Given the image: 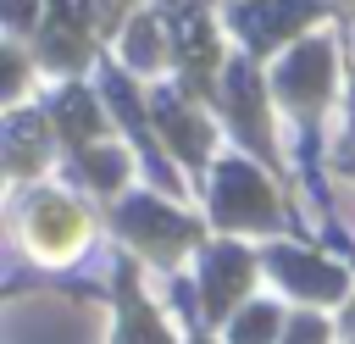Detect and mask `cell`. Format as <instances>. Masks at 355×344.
I'll return each instance as SVG.
<instances>
[{
	"label": "cell",
	"mask_w": 355,
	"mask_h": 344,
	"mask_svg": "<svg viewBox=\"0 0 355 344\" xmlns=\"http://www.w3.org/2000/svg\"><path fill=\"white\" fill-rule=\"evenodd\" d=\"M216 211L227 222H261L272 211V200H266V189H261V178L250 166H222V178H216Z\"/></svg>",
	"instance_id": "1"
},
{
	"label": "cell",
	"mask_w": 355,
	"mask_h": 344,
	"mask_svg": "<svg viewBox=\"0 0 355 344\" xmlns=\"http://www.w3.org/2000/svg\"><path fill=\"white\" fill-rule=\"evenodd\" d=\"M327 44H305V50H294V61L283 67V94H294V100H311V94H322L327 89Z\"/></svg>",
	"instance_id": "2"
},
{
	"label": "cell",
	"mask_w": 355,
	"mask_h": 344,
	"mask_svg": "<svg viewBox=\"0 0 355 344\" xmlns=\"http://www.w3.org/2000/svg\"><path fill=\"white\" fill-rule=\"evenodd\" d=\"M305 22V6L300 0H266V6H250L244 11V33L255 39V44H277L288 28H300Z\"/></svg>",
	"instance_id": "3"
},
{
	"label": "cell",
	"mask_w": 355,
	"mask_h": 344,
	"mask_svg": "<svg viewBox=\"0 0 355 344\" xmlns=\"http://www.w3.org/2000/svg\"><path fill=\"white\" fill-rule=\"evenodd\" d=\"M244 277H250L244 255H239V250H216V255H211V272H205V294H211V305L222 311V305L244 289Z\"/></svg>",
	"instance_id": "4"
},
{
	"label": "cell",
	"mask_w": 355,
	"mask_h": 344,
	"mask_svg": "<svg viewBox=\"0 0 355 344\" xmlns=\"http://www.w3.org/2000/svg\"><path fill=\"white\" fill-rule=\"evenodd\" d=\"M277 272L294 283V289H311V294H338V272H327L322 261H305L294 250H277Z\"/></svg>",
	"instance_id": "5"
},
{
	"label": "cell",
	"mask_w": 355,
	"mask_h": 344,
	"mask_svg": "<svg viewBox=\"0 0 355 344\" xmlns=\"http://www.w3.org/2000/svg\"><path fill=\"white\" fill-rule=\"evenodd\" d=\"M122 222H128L139 239H155V244L183 239V222H178V216H166V211H161V205H150V200H133V205L122 211Z\"/></svg>",
	"instance_id": "6"
},
{
	"label": "cell",
	"mask_w": 355,
	"mask_h": 344,
	"mask_svg": "<svg viewBox=\"0 0 355 344\" xmlns=\"http://www.w3.org/2000/svg\"><path fill=\"white\" fill-rule=\"evenodd\" d=\"M161 122H166V139H172V144H183V155H189V161L205 150V133H200V122H189V117L172 105V100H161Z\"/></svg>",
	"instance_id": "7"
},
{
	"label": "cell",
	"mask_w": 355,
	"mask_h": 344,
	"mask_svg": "<svg viewBox=\"0 0 355 344\" xmlns=\"http://www.w3.org/2000/svg\"><path fill=\"white\" fill-rule=\"evenodd\" d=\"M61 128H67V133H72V139H83V133H89V128H94V100H89V94H78V89H72V94H67V100H61Z\"/></svg>",
	"instance_id": "8"
},
{
	"label": "cell",
	"mask_w": 355,
	"mask_h": 344,
	"mask_svg": "<svg viewBox=\"0 0 355 344\" xmlns=\"http://www.w3.org/2000/svg\"><path fill=\"white\" fill-rule=\"evenodd\" d=\"M272 327H277V316H272V311H250V316L239 322V344H261Z\"/></svg>",
	"instance_id": "9"
},
{
	"label": "cell",
	"mask_w": 355,
	"mask_h": 344,
	"mask_svg": "<svg viewBox=\"0 0 355 344\" xmlns=\"http://www.w3.org/2000/svg\"><path fill=\"white\" fill-rule=\"evenodd\" d=\"M89 172H94V183H116V178H122V155L94 150V155H89Z\"/></svg>",
	"instance_id": "10"
},
{
	"label": "cell",
	"mask_w": 355,
	"mask_h": 344,
	"mask_svg": "<svg viewBox=\"0 0 355 344\" xmlns=\"http://www.w3.org/2000/svg\"><path fill=\"white\" fill-rule=\"evenodd\" d=\"M128 55H139V67L155 61V33H150V22H139V28L128 33Z\"/></svg>",
	"instance_id": "11"
},
{
	"label": "cell",
	"mask_w": 355,
	"mask_h": 344,
	"mask_svg": "<svg viewBox=\"0 0 355 344\" xmlns=\"http://www.w3.org/2000/svg\"><path fill=\"white\" fill-rule=\"evenodd\" d=\"M128 344H161V333H155L150 311H139V305H133V322H128Z\"/></svg>",
	"instance_id": "12"
},
{
	"label": "cell",
	"mask_w": 355,
	"mask_h": 344,
	"mask_svg": "<svg viewBox=\"0 0 355 344\" xmlns=\"http://www.w3.org/2000/svg\"><path fill=\"white\" fill-rule=\"evenodd\" d=\"M288 344H322V327H316V322H300V327H294V338H288Z\"/></svg>",
	"instance_id": "13"
},
{
	"label": "cell",
	"mask_w": 355,
	"mask_h": 344,
	"mask_svg": "<svg viewBox=\"0 0 355 344\" xmlns=\"http://www.w3.org/2000/svg\"><path fill=\"white\" fill-rule=\"evenodd\" d=\"M6 11H11V22H28L33 17V0H6Z\"/></svg>",
	"instance_id": "14"
}]
</instances>
